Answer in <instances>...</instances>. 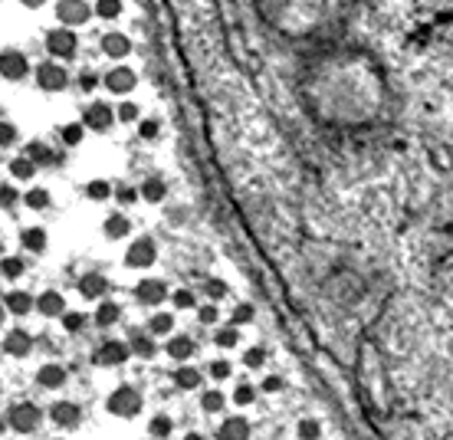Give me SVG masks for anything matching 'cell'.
Returning <instances> with one entry per match:
<instances>
[{"label": "cell", "instance_id": "1", "mask_svg": "<svg viewBox=\"0 0 453 440\" xmlns=\"http://www.w3.org/2000/svg\"><path fill=\"white\" fill-rule=\"evenodd\" d=\"M138 408H141V397L135 388H119V391H112V397H108V411L119 414V418H135Z\"/></svg>", "mask_w": 453, "mask_h": 440}, {"label": "cell", "instance_id": "2", "mask_svg": "<svg viewBox=\"0 0 453 440\" xmlns=\"http://www.w3.org/2000/svg\"><path fill=\"white\" fill-rule=\"evenodd\" d=\"M40 420H43V414H40V408H36V404H17V408L10 411V427L20 430V434L36 430V427H40Z\"/></svg>", "mask_w": 453, "mask_h": 440}, {"label": "cell", "instance_id": "3", "mask_svg": "<svg viewBox=\"0 0 453 440\" xmlns=\"http://www.w3.org/2000/svg\"><path fill=\"white\" fill-rule=\"evenodd\" d=\"M36 83H40V89H46V92H59V89H66V69L56 63H43L36 69Z\"/></svg>", "mask_w": 453, "mask_h": 440}, {"label": "cell", "instance_id": "4", "mask_svg": "<svg viewBox=\"0 0 453 440\" xmlns=\"http://www.w3.org/2000/svg\"><path fill=\"white\" fill-rule=\"evenodd\" d=\"M125 263H129V267H135V269L151 267V263H154V243H151V240H135V243L129 247Z\"/></svg>", "mask_w": 453, "mask_h": 440}, {"label": "cell", "instance_id": "5", "mask_svg": "<svg viewBox=\"0 0 453 440\" xmlns=\"http://www.w3.org/2000/svg\"><path fill=\"white\" fill-rule=\"evenodd\" d=\"M129 352L131 348L125 342H106L96 352V365H122V362L129 358Z\"/></svg>", "mask_w": 453, "mask_h": 440}, {"label": "cell", "instance_id": "6", "mask_svg": "<svg viewBox=\"0 0 453 440\" xmlns=\"http://www.w3.org/2000/svg\"><path fill=\"white\" fill-rule=\"evenodd\" d=\"M46 50L53 56H73L76 53V36L69 30H53L46 36Z\"/></svg>", "mask_w": 453, "mask_h": 440}, {"label": "cell", "instance_id": "7", "mask_svg": "<svg viewBox=\"0 0 453 440\" xmlns=\"http://www.w3.org/2000/svg\"><path fill=\"white\" fill-rule=\"evenodd\" d=\"M112 118L115 115H112V108H108L106 102H92V106L86 108V125L92 132H106L108 125H112Z\"/></svg>", "mask_w": 453, "mask_h": 440}, {"label": "cell", "instance_id": "8", "mask_svg": "<svg viewBox=\"0 0 453 440\" xmlns=\"http://www.w3.org/2000/svg\"><path fill=\"white\" fill-rule=\"evenodd\" d=\"M138 299L141 302H148V306H158V302L168 299V290H164V283L161 279H141L138 283Z\"/></svg>", "mask_w": 453, "mask_h": 440}, {"label": "cell", "instance_id": "9", "mask_svg": "<svg viewBox=\"0 0 453 440\" xmlns=\"http://www.w3.org/2000/svg\"><path fill=\"white\" fill-rule=\"evenodd\" d=\"M59 13H63L66 27H79V23H86L92 17V7H86L82 0H66L63 7H59Z\"/></svg>", "mask_w": 453, "mask_h": 440}, {"label": "cell", "instance_id": "10", "mask_svg": "<svg viewBox=\"0 0 453 440\" xmlns=\"http://www.w3.org/2000/svg\"><path fill=\"white\" fill-rule=\"evenodd\" d=\"M217 437L220 440H247L250 437V424L243 418H226L220 427H217Z\"/></svg>", "mask_w": 453, "mask_h": 440}, {"label": "cell", "instance_id": "11", "mask_svg": "<svg viewBox=\"0 0 453 440\" xmlns=\"http://www.w3.org/2000/svg\"><path fill=\"white\" fill-rule=\"evenodd\" d=\"M3 348H7V355H17V358H23V355H30L33 339L23 332V329H13V332H7V339H3Z\"/></svg>", "mask_w": 453, "mask_h": 440}, {"label": "cell", "instance_id": "12", "mask_svg": "<svg viewBox=\"0 0 453 440\" xmlns=\"http://www.w3.org/2000/svg\"><path fill=\"white\" fill-rule=\"evenodd\" d=\"M106 290H108V283H106V276H99V273H86V276L79 279V292H82L86 299H99Z\"/></svg>", "mask_w": 453, "mask_h": 440}, {"label": "cell", "instance_id": "13", "mask_svg": "<svg viewBox=\"0 0 453 440\" xmlns=\"http://www.w3.org/2000/svg\"><path fill=\"white\" fill-rule=\"evenodd\" d=\"M36 309H40V315L53 319V315H63V312H66V299L59 296V292H43V296H40V302H36Z\"/></svg>", "mask_w": 453, "mask_h": 440}, {"label": "cell", "instance_id": "14", "mask_svg": "<svg viewBox=\"0 0 453 440\" xmlns=\"http://www.w3.org/2000/svg\"><path fill=\"white\" fill-rule=\"evenodd\" d=\"M164 352L171 355V358H178V362H184V358H191L197 348L187 335H174V339H168V348H164Z\"/></svg>", "mask_w": 453, "mask_h": 440}, {"label": "cell", "instance_id": "15", "mask_svg": "<svg viewBox=\"0 0 453 440\" xmlns=\"http://www.w3.org/2000/svg\"><path fill=\"white\" fill-rule=\"evenodd\" d=\"M53 420L59 424V427H73L76 420H79V408L69 404V401H56L53 404Z\"/></svg>", "mask_w": 453, "mask_h": 440}, {"label": "cell", "instance_id": "16", "mask_svg": "<svg viewBox=\"0 0 453 440\" xmlns=\"http://www.w3.org/2000/svg\"><path fill=\"white\" fill-rule=\"evenodd\" d=\"M36 381L43 388H59L66 381V368H59V365H43L40 371H36Z\"/></svg>", "mask_w": 453, "mask_h": 440}, {"label": "cell", "instance_id": "17", "mask_svg": "<svg viewBox=\"0 0 453 440\" xmlns=\"http://www.w3.org/2000/svg\"><path fill=\"white\" fill-rule=\"evenodd\" d=\"M102 50L108 56H125L131 50V43H129V36H122V33H108L106 40H102Z\"/></svg>", "mask_w": 453, "mask_h": 440}, {"label": "cell", "instance_id": "18", "mask_svg": "<svg viewBox=\"0 0 453 440\" xmlns=\"http://www.w3.org/2000/svg\"><path fill=\"white\" fill-rule=\"evenodd\" d=\"M27 73V63H23L20 53H3V76L7 79H20Z\"/></svg>", "mask_w": 453, "mask_h": 440}, {"label": "cell", "instance_id": "19", "mask_svg": "<svg viewBox=\"0 0 453 440\" xmlns=\"http://www.w3.org/2000/svg\"><path fill=\"white\" fill-rule=\"evenodd\" d=\"M20 243L27 250H33V253H40V250L46 247V234L40 230V227H30V230H23L20 234Z\"/></svg>", "mask_w": 453, "mask_h": 440}, {"label": "cell", "instance_id": "20", "mask_svg": "<svg viewBox=\"0 0 453 440\" xmlns=\"http://www.w3.org/2000/svg\"><path fill=\"white\" fill-rule=\"evenodd\" d=\"M174 385L181 388V391H194V388L201 385L197 368H178V371H174Z\"/></svg>", "mask_w": 453, "mask_h": 440}, {"label": "cell", "instance_id": "21", "mask_svg": "<svg viewBox=\"0 0 453 440\" xmlns=\"http://www.w3.org/2000/svg\"><path fill=\"white\" fill-rule=\"evenodd\" d=\"M108 86L115 89V92H129L135 86V73L131 69H115V73L108 76Z\"/></svg>", "mask_w": 453, "mask_h": 440}, {"label": "cell", "instance_id": "22", "mask_svg": "<svg viewBox=\"0 0 453 440\" xmlns=\"http://www.w3.org/2000/svg\"><path fill=\"white\" fill-rule=\"evenodd\" d=\"M119 315H122V312H119V302H108L106 299L96 309V322L99 325H115V322H119Z\"/></svg>", "mask_w": 453, "mask_h": 440}, {"label": "cell", "instance_id": "23", "mask_svg": "<svg viewBox=\"0 0 453 440\" xmlns=\"http://www.w3.org/2000/svg\"><path fill=\"white\" fill-rule=\"evenodd\" d=\"M129 217H122V214H112L106 220V236H112V240H119V236L129 234Z\"/></svg>", "mask_w": 453, "mask_h": 440}, {"label": "cell", "instance_id": "24", "mask_svg": "<svg viewBox=\"0 0 453 440\" xmlns=\"http://www.w3.org/2000/svg\"><path fill=\"white\" fill-rule=\"evenodd\" d=\"M7 309H10L13 315H27V312L33 309V299L27 292H10V296H7Z\"/></svg>", "mask_w": 453, "mask_h": 440}, {"label": "cell", "instance_id": "25", "mask_svg": "<svg viewBox=\"0 0 453 440\" xmlns=\"http://www.w3.org/2000/svg\"><path fill=\"white\" fill-rule=\"evenodd\" d=\"M148 430L154 434V437H168V434L174 430V424H171V418H168V414H154V418H151V424H148Z\"/></svg>", "mask_w": 453, "mask_h": 440}, {"label": "cell", "instance_id": "26", "mask_svg": "<svg viewBox=\"0 0 453 440\" xmlns=\"http://www.w3.org/2000/svg\"><path fill=\"white\" fill-rule=\"evenodd\" d=\"M296 434H299V440H319L322 427H319V420L305 418V420H299V427H296Z\"/></svg>", "mask_w": 453, "mask_h": 440}, {"label": "cell", "instance_id": "27", "mask_svg": "<svg viewBox=\"0 0 453 440\" xmlns=\"http://www.w3.org/2000/svg\"><path fill=\"white\" fill-rule=\"evenodd\" d=\"M217 345H220V348H233V345L240 342V332L237 329H233V325H224V329H217Z\"/></svg>", "mask_w": 453, "mask_h": 440}, {"label": "cell", "instance_id": "28", "mask_svg": "<svg viewBox=\"0 0 453 440\" xmlns=\"http://www.w3.org/2000/svg\"><path fill=\"white\" fill-rule=\"evenodd\" d=\"M148 325H151V332L154 335H168L171 332V325H174V319H171V312H158Z\"/></svg>", "mask_w": 453, "mask_h": 440}, {"label": "cell", "instance_id": "29", "mask_svg": "<svg viewBox=\"0 0 453 440\" xmlns=\"http://www.w3.org/2000/svg\"><path fill=\"white\" fill-rule=\"evenodd\" d=\"M10 171H13V178H20V181L33 178V158H13V162H10Z\"/></svg>", "mask_w": 453, "mask_h": 440}, {"label": "cell", "instance_id": "30", "mask_svg": "<svg viewBox=\"0 0 453 440\" xmlns=\"http://www.w3.org/2000/svg\"><path fill=\"white\" fill-rule=\"evenodd\" d=\"M253 397H257V391H253V388L240 385L237 391H233V404H237V408H250V404H253Z\"/></svg>", "mask_w": 453, "mask_h": 440}, {"label": "cell", "instance_id": "31", "mask_svg": "<svg viewBox=\"0 0 453 440\" xmlns=\"http://www.w3.org/2000/svg\"><path fill=\"white\" fill-rule=\"evenodd\" d=\"M86 325V315L82 312H63V329L66 332H79Z\"/></svg>", "mask_w": 453, "mask_h": 440}, {"label": "cell", "instance_id": "32", "mask_svg": "<svg viewBox=\"0 0 453 440\" xmlns=\"http://www.w3.org/2000/svg\"><path fill=\"white\" fill-rule=\"evenodd\" d=\"M27 204H30L33 211H40V207H46V204H50V194H46L43 187H33V191L27 194Z\"/></svg>", "mask_w": 453, "mask_h": 440}, {"label": "cell", "instance_id": "33", "mask_svg": "<svg viewBox=\"0 0 453 440\" xmlns=\"http://www.w3.org/2000/svg\"><path fill=\"white\" fill-rule=\"evenodd\" d=\"M131 352L141 355V358H151V355H154V342H151V339H145V335H138V339L131 342Z\"/></svg>", "mask_w": 453, "mask_h": 440}, {"label": "cell", "instance_id": "34", "mask_svg": "<svg viewBox=\"0 0 453 440\" xmlns=\"http://www.w3.org/2000/svg\"><path fill=\"white\" fill-rule=\"evenodd\" d=\"M141 194H145V201H161V197H164V184L161 181H145Z\"/></svg>", "mask_w": 453, "mask_h": 440}, {"label": "cell", "instance_id": "35", "mask_svg": "<svg viewBox=\"0 0 453 440\" xmlns=\"http://www.w3.org/2000/svg\"><path fill=\"white\" fill-rule=\"evenodd\" d=\"M204 292L210 296V299H224V296H226V283H224V279H207Z\"/></svg>", "mask_w": 453, "mask_h": 440}, {"label": "cell", "instance_id": "36", "mask_svg": "<svg viewBox=\"0 0 453 440\" xmlns=\"http://www.w3.org/2000/svg\"><path fill=\"white\" fill-rule=\"evenodd\" d=\"M266 362V352L263 348H250V352H243V365L247 368H259Z\"/></svg>", "mask_w": 453, "mask_h": 440}, {"label": "cell", "instance_id": "37", "mask_svg": "<svg viewBox=\"0 0 453 440\" xmlns=\"http://www.w3.org/2000/svg\"><path fill=\"white\" fill-rule=\"evenodd\" d=\"M201 404H204V411H220L224 408V395H220V391H207V395L201 397Z\"/></svg>", "mask_w": 453, "mask_h": 440}, {"label": "cell", "instance_id": "38", "mask_svg": "<svg viewBox=\"0 0 453 440\" xmlns=\"http://www.w3.org/2000/svg\"><path fill=\"white\" fill-rule=\"evenodd\" d=\"M86 191H89V197H92V201H106L108 194H112V187H108L106 181H92Z\"/></svg>", "mask_w": 453, "mask_h": 440}, {"label": "cell", "instance_id": "39", "mask_svg": "<svg viewBox=\"0 0 453 440\" xmlns=\"http://www.w3.org/2000/svg\"><path fill=\"white\" fill-rule=\"evenodd\" d=\"M20 273H23V263L17 257H7V260H3V276H7V279H17Z\"/></svg>", "mask_w": 453, "mask_h": 440}, {"label": "cell", "instance_id": "40", "mask_svg": "<svg viewBox=\"0 0 453 440\" xmlns=\"http://www.w3.org/2000/svg\"><path fill=\"white\" fill-rule=\"evenodd\" d=\"M253 319V306H247V302H240L237 309H233V325H243Z\"/></svg>", "mask_w": 453, "mask_h": 440}, {"label": "cell", "instance_id": "41", "mask_svg": "<svg viewBox=\"0 0 453 440\" xmlns=\"http://www.w3.org/2000/svg\"><path fill=\"white\" fill-rule=\"evenodd\" d=\"M63 141H66V145H79V141H82V125H66V129H63Z\"/></svg>", "mask_w": 453, "mask_h": 440}, {"label": "cell", "instance_id": "42", "mask_svg": "<svg viewBox=\"0 0 453 440\" xmlns=\"http://www.w3.org/2000/svg\"><path fill=\"white\" fill-rule=\"evenodd\" d=\"M30 158H33V162H50L53 155H50V148H46V145L33 141V145H30Z\"/></svg>", "mask_w": 453, "mask_h": 440}, {"label": "cell", "instance_id": "43", "mask_svg": "<svg viewBox=\"0 0 453 440\" xmlns=\"http://www.w3.org/2000/svg\"><path fill=\"white\" fill-rule=\"evenodd\" d=\"M174 306H178V309H191V306H194V296L187 290H178L174 292Z\"/></svg>", "mask_w": 453, "mask_h": 440}, {"label": "cell", "instance_id": "44", "mask_svg": "<svg viewBox=\"0 0 453 440\" xmlns=\"http://www.w3.org/2000/svg\"><path fill=\"white\" fill-rule=\"evenodd\" d=\"M210 375L217 378V381H224V378H230V362H214V365H210Z\"/></svg>", "mask_w": 453, "mask_h": 440}, {"label": "cell", "instance_id": "45", "mask_svg": "<svg viewBox=\"0 0 453 440\" xmlns=\"http://www.w3.org/2000/svg\"><path fill=\"white\" fill-rule=\"evenodd\" d=\"M197 319H201L204 325H214L217 322V309L214 306H201V309H197Z\"/></svg>", "mask_w": 453, "mask_h": 440}, {"label": "cell", "instance_id": "46", "mask_svg": "<svg viewBox=\"0 0 453 440\" xmlns=\"http://www.w3.org/2000/svg\"><path fill=\"white\" fill-rule=\"evenodd\" d=\"M99 13H102V17H115V13H119V3H115V0H99Z\"/></svg>", "mask_w": 453, "mask_h": 440}, {"label": "cell", "instance_id": "47", "mask_svg": "<svg viewBox=\"0 0 453 440\" xmlns=\"http://www.w3.org/2000/svg\"><path fill=\"white\" fill-rule=\"evenodd\" d=\"M135 115H138V108L131 106V102H125V106L119 108V118H122V122H131V118H135Z\"/></svg>", "mask_w": 453, "mask_h": 440}, {"label": "cell", "instance_id": "48", "mask_svg": "<svg viewBox=\"0 0 453 440\" xmlns=\"http://www.w3.org/2000/svg\"><path fill=\"white\" fill-rule=\"evenodd\" d=\"M141 135H145V139H154V135H158V122H141Z\"/></svg>", "mask_w": 453, "mask_h": 440}, {"label": "cell", "instance_id": "49", "mask_svg": "<svg viewBox=\"0 0 453 440\" xmlns=\"http://www.w3.org/2000/svg\"><path fill=\"white\" fill-rule=\"evenodd\" d=\"M280 388H282L280 378H266V381H263V391H280Z\"/></svg>", "mask_w": 453, "mask_h": 440}, {"label": "cell", "instance_id": "50", "mask_svg": "<svg viewBox=\"0 0 453 440\" xmlns=\"http://www.w3.org/2000/svg\"><path fill=\"white\" fill-rule=\"evenodd\" d=\"M119 197H122V201H125V204H131V201H135V191H131V187H122V191H119Z\"/></svg>", "mask_w": 453, "mask_h": 440}, {"label": "cell", "instance_id": "51", "mask_svg": "<svg viewBox=\"0 0 453 440\" xmlns=\"http://www.w3.org/2000/svg\"><path fill=\"white\" fill-rule=\"evenodd\" d=\"M13 204V191L10 187H3V207H10Z\"/></svg>", "mask_w": 453, "mask_h": 440}, {"label": "cell", "instance_id": "52", "mask_svg": "<svg viewBox=\"0 0 453 440\" xmlns=\"http://www.w3.org/2000/svg\"><path fill=\"white\" fill-rule=\"evenodd\" d=\"M10 139H13V129L10 125H3V145H10Z\"/></svg>", "mask_w": 453, "mask_h": 440}, {"label": "cell", "instance_id": "53", "mask_svg": "<svg viewBox=\"0 0 453 440\" xmlns=\"http://www.w3.org/2000/svg\"><path fill=\"white\" fill-rule=\"evenodd\" d=\"M184 440H204V437H201V434H187V437H184Z\"/></svg>", "mask_w": 453, "mask_h": 440}, {"label": "cell", "instance_id": "54", "mask_svg": "<svg viewBox=\"0 0 453 440\" xmlns=\"http://www.w3.org/2000/svg\"><path fill=\"white\" fill-rule=\"evenodd\" d=\"M27 3H40V0H27Z\"/></svg>", "mask_w": 453, "mask_h": 440}]
</instances>
